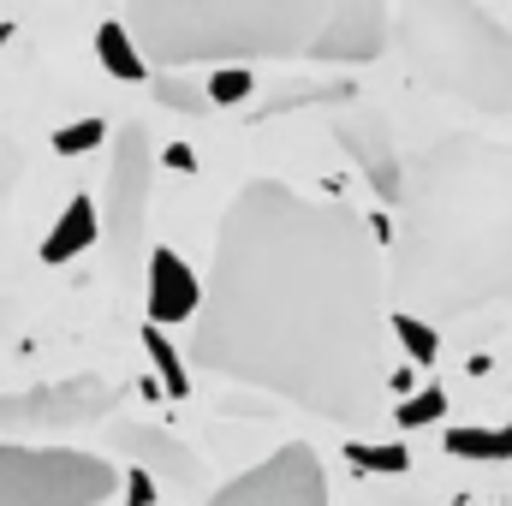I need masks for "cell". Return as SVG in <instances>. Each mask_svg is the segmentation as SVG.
<instances>
[{
    "label": "cell",
    "instance_id": "cell-1",
    "mask_svg": "<svg viewBox=\"0 0 512 506\" xmlns=\"http://www.w3.org/2000/svg\"><path fill=\"white\" fill-rule=\"evenodd\" d=\"M382 298L387 268L358 209L251 179L215 233L191 364L364 429L393 376Z\"/></svg>",
    "mask_w": 512,
    "mask_h": 506
},
{
    "label": "cell",
    "instance_id": "cell-2",
    "mask_svg": "<svg viewBox=\"0 0 512 506\" xmlns=\"http://www.w3.org/2000/svg\"><path fill=\"white\" fill-rule=\"evenodd\" d=\"M387 292L429 316L512 304V149L483 137L429 143L393 191Z\"/></svg>",
    "mask_w": 512,
    "mask_h": 506
},
{
    "label": "cell",
    "instance_id": "cell-3",
    "mask_svg": "<svg viewBox=\"0 0 512 506\" xmlns=\"http://www.w3.org/2000/svg\"><path fill=\"white\" fill-rule=\"evenodd\" d=\"M131 36L149 66L316 60L364 66L387 48V0H131Z\"/></svg>",
    "mask_w": 512,
    "mask_h": 506
},
{
    "label": "cell",
    "instance_id": "cell-4",
    "mask_svg": "<svg viewBox=\"0 0 512 506\" xmlns=\"http://www.w3.org/2000/svg\"><path fill=\"white\" fill-rule=\"evenodd\" d=\"M393 48L447 102L507 120L512 114V30L477 0H399Z\"/></svg>",
    "mask_w": 512,
    "mask_h": 506
},
{
    "label": "cell",
    "instance_id": "cell-5",
    "mask_svg": "<svg viewBox=\"0 0 512 506\" xmlns=\"http://www.w3.org/2000/svg\"><path fill=\"white\" fill-rule=\"evenodd\" d=\"M114 495L120 477L96 453L0 441V506H102Z\"/></svg>",
    "mask_w": 512,
    "mask_h": 506
},
{
    "label": "cell",
    "instance_id": "cell-6",
    "mask_svg": "<svg viewBox=\"0 0 512 506\" xmlns=\"http://www.w3.org/2000/svg\"><path fill=\"white\" fill-rule=\"evenodd\" d=\"M149 185H155V143H149L143 126H120L114 161H108V215H102V239H108L120 274H126L131 262H137V251H143Z\"/></svg>",
    "mask_w": 512,
    "mask_h": 506
},
{
    "label": "cell",
    "instance_id": "cell-7",
    "mask_svg": "<svg viewBox=\"0 0 512 506\" xmlns=\"http://www.w3.org/2000/svg\"><path fill=\"white\" fill-rule=\"evenodd\" d=\"M120 387L108 376H66V381H42L24 393L0 399V429H84L114 417Z\"/></svg>",
    "mask_w": 512,
    "mask_h": 506
},
{
    "label": "cell",
    "instance_id": "cell-8",
    "mask_svg": "<svg viewBox=\"0 0 512 506\" xmlns=\"http://www.w3.org/2000/svg\"><path fill=\"white\" fill-rule=\"evenodd\" d=\"M215 501L221 506H322L328 501V477H322V459L304 441H292V447L268 453L262 465H251L245 477L221 483Z\"/></svg>",
    "mask_w": 512,
    "mask_h": 506
},
{
    "label": "cell",
    "instance_id": "cell-9",
    "mask_svg": "<svg viewBox=\"0 0 512 506\" xmlns=\"http://www.w3.org/2000/svg\"><path fill=\"white\" fill-rule=\"evenodd\" d=\"M334 143L358 161V173L370 179V191L393 203V191H399V179H405V161H399V149H393V131H387L382 114H340V120H334Z\"/></svg>",
    "mask_w": 512,
    "mask_h": 506
},
{
    "label": "cell",
    "instance_id": "cell-10",
    "mask_svg": "<svg viewBox=\"0 0 512 506\" xmlns=\"http://www.w3.org/2000/svg\"><path fill=\"white\" fill-rule=\"evenodd\" d=\"M143 298H149V322H161V328H173V322H191L197 316V304H203V280L191 274V262L179 251H149V286H143Z\"/></svg>",
    "mask_w": 512,
    "mask_h": 506
},
{
    "label": "cell",
    "instance_id": "cell-11",
    "mask_svg": "<svg viewBox=\"0 0 512 506\" xmlns=\"http://www.w3.org/2000/svg\"><path fill=\"white\" fill-rule=\"evenodd\" d=\"M114 441L126 447L131 459L143 465V471H155V477H167L179 495H191L197 489V477H203V459L185 447V441H173L167 429H149V423H131V429H114Z\"/></svg>",
    "mask_w": 512,
    "mask_h": 506
},
{
    "label": "cell",
    "instance_id": "cell-12",
    "mask_svg": "<svg viewBox=\"0 0 512 506\" xmlns=\"http://www.w3.org/2000/svg\"><path fill=\"white\" fill-rule=\"evenodd\" d=\"M96 239H102V209H96L90 197H72V203L60 209V221L48 227V239H42V262L60 268V262H72V256H84Z\"/></svg>",
    "mask_w": 512,
    "mask_h": 506
},
{
    "label": "cell",
    "instance_id": "cell-13",
    "mask_svg": "<svg viewBox=\"0 0 512 506\" xmlns=\"http://www.w3.org/2000/svg\"><path fill=\"white\" fill-rule=\"evenodd\" d=\"M96 60H102V72L108 78H120V84H143L155 66L143 60V48H137V36H131V24H96Z\"/></svg>",
    "mask_w": 512,
    "mask_h": 506
},
{
    "label": "cell",
    "instance_id": "cell-14",
    "mask_svg": "<svg viewBox=\"0 0 512 506\" xmlns=\"http://www.w3.org/2000/svg\"><path fill=\"white\" fill-rule=\"evenodd\" d=\"M447 453H453V459L507 465L512 459V429H447Z\"/></svg>",
    "mask_w": 512,
    "mask_h": 506
},
{
    "label": "cell",
    "instance_id": "cell-15",
    "mask_svg": "<svg viewBox=\"0 0 512 506\" xmlns=\"http://www.w3.org/2000/svg\"><path fill=\"white\" fill-rule=\"evenodd\" d=\"M387 334H399V346H405V352H411V358H417L423 370H429V364L441 358L435 322H429V316H417V310H405V304H399V310H387Z\"/></svg>",
    "mask_w": 512,
    "mask_h": 506
},
{
    "label": "cell",
    "instance_id": "cell-16",
    "mask_svg": "<svg viewBox=\"0 0 512 506\" xmlns=\"http://www.w3.org/2000/svg\"><path fill=\"white\" fill-rule=\"evenodd\" d=\"M143 352H149L155 376H161V387H167L173 399H185V393H191V381H185V358L173 352V340L161 334V322H149V328H143Z\"/></svg>",
    "mask_w": 512,
    "mask_h": 506
},
{
    "label": "cell",
    "instance_id": "cell-17",
    "mask_svg": "<svg viewBox=\"0 0 512 506\" xmlns=\"http://www.w3.org/2000/svg\"><path fill=\"white\" fill-rule=\"evenodd\" d=\"M346 465H352V471H364V477H405V471H411V453H405V447H393V441H382V447L352 441V447H346Z\"/></svg>",
    "mask_w": 512,
    "mask_h": 506
},
{
    "label": "cell",
    "instance_id": "cell-18",
    "mask_svg": "<svg viewBox=\"0 0 512 506\" xmlns=\"http://www.w3.org/2000/svg\"><path fill=\"white\" fill-rule=\"evenodd\" d=\"M161 78H155V102L161 108H173V114H209V90H197L191 78H179L173 66H155Z\"/></svg>",
    "mask_w": 512,
    "mask_h": 506
},
{
    "label": "cell",
    "instance_id": "cell-19",
    "mask_svg": "<svg viewBox=\"0 0 512 506\" xmlns=\"http://www.w3.org/2000/svg\"><path fill=\"white\" fill-rule=\"evenodd\" d=\"M251 96H256L251 66H239V60H221V72L209 78V108H245Z\"/></svg>",
    "mask_w": 512,
    "mask_h": 506
},
{
    "label": "cell",
    "instance_id": "cell-20",
    "mask_svg": "<svg viewBox=\"0 0 512 506\" xmlns=\"http://www.w3.org/2000/svg\"><path fill=\"white\" fill-rule=\"evenodd\" d=\"M441 417H447V393H441V387H423V393H411V399L393 411L399 429H429V423H441Z\"/></svg>",
    "mask_w": 512,
    "mask_h": 506
},
{
    "label": "cell",
    "instance_id": "cell-21",
    "mask_svg": "<svg viewBox=\"0 0 512 506\" xmlns=\"http://www.w3.org/2000/svg\"><path fill=\"white\" fill-rule=\"evenodd\" d=\"M102 137H108V126H102V120H72V126L54 131L48 143H54V155H90Z\"/></svg>",
    "mask_w": 512,
    "mask_h": 506
},
{
    "label": "cell",
    "instance_id": "cell-22",
    "mask_svg": "<svg viewBox=\"0 0 512 506\" xmlns=\"http://www.w3.org/2000/svg\"><path fill=\"white\" fill-rule=\"evenodd\" d=\"M24 179V149L12 143V131H0V215L12 209V191Z\"/></svg>",
    "mask_w": 512,
    "mask_h": 506
},
{
    "label": "cell",
    "instance_id": "cell-23",
    "mask_svg": "<svg viewBox=\"0 0 512 506\" xmlns=\"http://www.w3.org/2000/svg\"><path fill=\"white\" fill-rule=\"evenodd\" d=\"M120 495H126L131 506H149V501H161V483H155V471H143V465H137V471L126 477V489H120Z\"/></svg>",
    "mask_w": 512,
    "mask_h": 506
}]
</instances>
